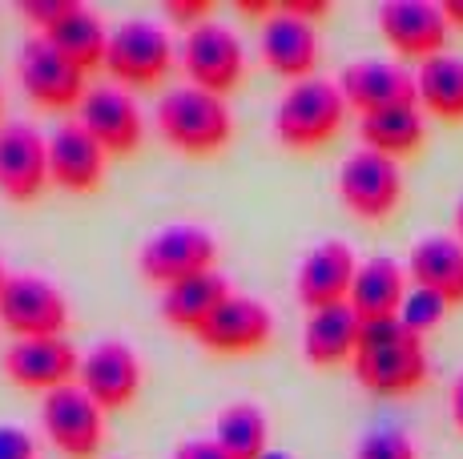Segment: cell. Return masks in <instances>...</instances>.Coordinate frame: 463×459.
<instances>
[{"label":"cell","mask_w":463,"mask_h":459,"mask_svg":"<svg viewBox=\"0 0 463 459\" xmlns=\"http://www.w3.org/2000/svg\"><path fill=\"white\" fill-rule=\"evenodd\" d=\"M351 370L363 391L379 395V399H407L427 387L431 359H427V342L420 334H411L399 319H379L363 323Z\"/></svg>","instance_id":"1"},{"label":"cell","mask_w":463,"mask_h":459,"mask_svg":"<svg viewBox=\"0 0 463 459\" xmlns=\"http://www.w3.org/2000/svg\"><path fill=\"white\" fill-rule=\"evenodd\" d=\"M154 126L169 149L185 157H210L222 154L234 137V113L226 97L206 93L198 85H177L157 97Z\"/></svg>","instance_id":"2"},{"label":"cell","mask_w":463,"mask_h":459,"mask_svg":"<svg viewBox=\"0 0 463 459\" xmlns=\"http://www.w3.org/2000/svg\"><path fill=\"white\" fill-rule=\"evenodd\" d=\"M346 97L338 89V81H326V77H307V81H295L282 101L274 105V137L287 149H298V154H310V149H323L338 137L346 121Z\"/></svg>","instance_id":"3"},{"label":"cell","mask_w":463,"mask_h":459,"mask_svg":"<svg viewBox=\"0 0 463 459\" xmlns=\"http://www.w3.org/2000/svg\"><path fill=\"white\" fill-rule=\"evenodd\" d=\"M177 61L174 37L162 21L149 16H129V21L113 24L109 52H105V69L118 85L126 89H154L169 77Z\"/></svg>","instance_id":"4"},{"label":"cell","mask_w":463,"mask_h":459,"mask_svg":"<svg viewBox=\"0 0 463 459\" xmlns=\"http://www.w3.org/2000/svg\"><path fill=\"white\" fill-rule=\"evenodd\" d=\"M137 270L157 290L210 275V270H218V238L198 222H169L165 230H157L141 242Z\"/></svg>","instance_id":"5"},{"label":"cell","mask_w":463,"mask_h":459,"mask_svg":"<svg viewBox=\"0 0 463 459\" xmlns=\"http://www.w3.org/2000/svg\"><path fill=\"white\" fill-rule=\"evenodd\" d=\"M85 69H77L52 41H44L41 33L21 41L16 49V81H21L24 97L37 109L49 113H77L89 93Z\"/></svg>","instance_id":"6"},{"label":"cell","mask_w":463,"mask_h":459,"mask_svg":"<svg viewBox=\"0 0 463 459\" xmlns=\"http://www.w3.org/2000/svg\"><path fill=\"white\" fill-rule=\"evenodd\" d=\"M69 298L52 278L13 270L0 290V326L13 339H57L69 326Z\"/></svg>","instance_id":"7"},{"label":"cell","mask_w":463,"mask_h":459,"mask_svg":"<svg viewBox=\"0 0 463 459\" xmlns=\"http://www.w3.org/2000/svg\"><path fill=\"white\" fill-rule=\"evenodd\" d=\"M338 201L363 222H387L403 206V170L375 149H351L338 165Z\"/></svg>","instance_id":"8"},{"label":"cell","mask_w":463,"mask_h":459,"mask_svg":"<svg viewBox=\"0 0 463 459\" xmlns=\"http://www.w3.org/2000/svg\"><path fill=\"white\" fill-rule=\"evenodd\" d=\"M182 69H185V85H198V89L218 93V97L234 93L238 85H242V73H246L242 37L213 16V21L185 33Z\"/></svg>","instance_id":"9"},{"label":"cell","mask_w":463,"mask_h":459,"mask_svg":"<svg viewBox=\"0 0 463 459\" xmlns=\"http://www.w3.org/2000/svg\"><path fill=\"white\" fill-rule=\"evenodd\" d=\"M41 427L65 459H93L105 447V411L77 383L41 395Z\"/></svg>","instance_id":"10"},{"label":"cell","mask_w":463,"mask_h":459,"mask_svg":"<svg viewBox=\"0 0 463 459\" xmlns=\"http://www.w3.org/2000/svg\"><path fill=\"white\" fill-rule=\"evenodd\" d=\"M375 24L391 49L403 61H431L439 52H448L451 21L443 13V5L435 0H383Z\"/></svg>","instance_id":"11"},{"label":"cell","mask_w":463,"mask_h":459,"mask_svg":"<svg viewBox=\"0 0 463 459\" xmlns=\"http://www.w3.org/2000/svg\"><path fill=\"white\" fill-rule=\"evenodd\" d=\"M141 383H146V367H141V355L129 347V342L101 339L97 347H89L81 355L77 387H81L105 415L126 411L141 395Z\"/></svg>","instance_id":"12"},{"label":"cell","mask_w":463,"mask_h":459,"mask_svg":"<svg viewBox=\"0 0 463 459\" xmlns=\"http://www.w3.org/2000/svg\"><path fill=\"white\" fill-rule=\"evenodd\" d=\"M198 347L210 351V355L222 359H246L258 355V351L270 347L274 339V314L262 298L254 295H230L226 303L213 311V319L202 326L198 334Z\"/></svg>","instance_id":"13"},{"label":"cell","mask_w":463,"mask_h":459,"mask_svg":"<svg viewBox=\"0 0 463 459\" xmlns=\"http://www.w3.org/2000/svg\"><path fill=\"white\" fill-rule=\"evenodd\" d=\"M77 121L101 141V149L109 157H129L141 149L146 141V117H141V105L133 101V93L118 81H101L89 85Z\"/></svg>","instance_id":"14"},{"label":"cell","mask_w":463,"mask_h":459,"mask_svg":"<svg viewBox=\"0 0 463 459\" xmlns=\"http://www.w3.org/2000/svg\"><path fill=\"white\" fill-rule=\"evenodd\" d=\"M49 185V137L33 121H5L0 126V193L16 206H29Z\"/></svg>","instance_id":"15"},{"label":"cell","mask_w":463,"mask_h":459,"mask_svg":"<svg viewBox=\"0 0 463 459\" xmlns=\"http://www.w3.org/2000/svg\"><path fill=\"white\" fill-rule=\"evenodd\" d=\"M5 375L21 391H61L73 387L81 375V351L57 334V339H13L5 351Z\"/></svg>","instance_id":"16"},{"label":"cell","mask_w":463,"mask_h":459,"mask_svg":"<svg viewBox=\"0 0 463 459\" xmlns=\"http://www.w3.org/2000/svg\"><path fill=\"white\" fill-rule=\"evenodd\" d=\"M258 52H262L266 69L287 77L290 85L318 77V57H323V41H318L315 21H302L290 8L274 5V13L258 24Z\"/></svg>","instance_id":"17"},{"label":"cell","mask_w":463,"mask_h":459,"mask_svg":"<svg viewBox=\"0 0 463 459\" xmlns=\"http://www.w3.org/2000/svg\"><path fill=\"white\" fill-rule=\"evenodd\" d=\"M338 89H343L346 105L359 117L383 109H403V105H420V85L415 73L399 61H383V57H359L338 73Z\"/></svg>","instance_id":"18"},{"label":"cell","mask_w":463,"mask_h":459,"mask_svg":"<svg viewBox=\"0 0 463 459\" xmlns=\"http://www.w3.org/2000/svg\"><path fill=\"white\" fill-rule=\"evenodd\" d=\"M105 170H109V154L77 117L61 121L49 134V178L57 190L77 193V198L97 193L105 182Z\"/></svg>","instance_id":"19"},{"label":"cell","mask_w":463,"mask_h":459,"mask_svg":"<svg viewBox=\"0 0 463 459\" xmlns=\"http://www.w3.org/2000/svg\"><path fill=\"white\" fill-rule=\"evenodd\" d=\"M354 275H359V258L346 242L338 238H326V242L310 246L302 254L298 270H295V295L298 303L310 311H323V306H338L351 303V286Z\"/></svg>","instance_id":"20"},{"label":"cell","mask_w":463,"mask_h":459,"mask_svg":"<svg viewBox=\"0 0 463 459\" xmlns=\"http://www.w3.org/2000/svg\"><path fill=\"white\" fill-rule=\"evenodd\" d=\"M363 339V319L351 311V303L310 311L302 323V359L310 367H343L354 363V351Z\"/></svg>","instance_id":"21"},{"label":"cell","mask_w":463,"mask_h":459,"mask_svg":"<svg viewBox=\"0 0 463 459\" xmlns=\"http://www.w3.org/2000/svg\"><path fill=\"white\" fill-rule=\"evenodd\" d=\"M407 278L411 286L439 295L448 306H463V242L451 234L420 238L407 254Z\"/></svg>","instance_id":"22"},{"label":"cell","mask_w":463,"mask_h":459,"mask_svg":"<svg viewBox=\"0 0 463 459\" xmlns=\"http://www.w3.org/2000/svg\"><path fill=\"white\" fill-rule=\"evenodd\" d=\"M230 295H234L230 278L218 275V270H210V275L165 286L162 295H157V311H162L165 326H174V331H182V334H198Z\"/></svg>","instance_id":"23"},{"label":"cell","mask_w":463,"mask_h":459,"mask_svg":"<svg viewBox=\"0 0 463 459\" xmlns=\"http://www.w3.org/2000/svg\"><path fill=\"white\" fill-rule=\"evenodd\" d=\"M407 290H411L407 267H399L387 254H375V258L359 262V275H354V286H351V311L363 323L399 319Z\"/></svg>","instance_id":"24"},{"label":"cell","mask_w":463,"mask_h":459,"mask_svg":"<svg viewBox=\"0 0 463 459\" xmlns=\"http://www.w3.org/2000/svg\"><path fill=\"white\" fill-rule=\"evenodd\" d=\"M109 24L101 21V13H93L89 5L77 0L49 33H41L44 41H52L77 69L93 73V69H105V52H109Z\"/></svg>","instance_id":"25"},{"label":"cell","mask_w":463,"mask_h":459,"mask_svg":"<svg viewBox=\"0 0 463 459\" xmlns=\"http://www.w3.org/2000/svg\"><path fill=\"white\" fill-rule=\"evenodd\" d=\"M359 141L363 149H375L383 157H403L420 154L427 141V117L420 105H403V109H383L359 117Z\"/></svg>","instance_id":"26"},{"label":"cell","mask_w":463,"mask_h":459,"mask_svg":"<svg viewBox=\"0 0 463 459\" xmlns=\"http://www.w3.org/2000/svg\"><path fill=\"white\" fill-rule=\"evenodd\" d=\"M415 85H420L423 113H431L435 121H448V126H459L463 121V57L439 52V57L423 61L415 69Z\"/></svg>","instance_id":"27"},{"label":"cell","mask_w":463,"mask_h":459,"mask_svg":"<svg viewBox=\"0 0 463 459\" xmlns=\"http://www.w3.org/2000/svg\"><path fill=\"white\" fill-rule=\"evenodd\" d=\"M213 439L234 459H262L270 452V419L258 403H226L213 419Z\"/></svg>","instance_id":"28"},{"label":"cell","mask_w":463,"mask_h":459,"mask_svg":"<svg viewBox=\"0 0 463 459\" xmlns=\"http://www.w3.org/2000/svg\"><path fill=\"white\" fill-rule=\"evenodd\" d=\"M448 311H451V306L443 303L439 295H431V290L411 286V290H407V298H403V311H399V323H403L411 334H420V339H427V334H431L435 326L443 323V314H448Z\"/></svg>","instance_id":"29"},{"label":"cell","mask_w":463,"mask_h":459,"mask_svg":"<svg viewBox=\"0 0 463 459\" xmlns=\"http://www.w3.org/2000/svg\"><path fill=\"white\" fill-rule=\"evenodd\" d=\"M354 459H420L411 436L399 427H375L354 444Z\"/></svg>","instance_id":"30"},{"label":"cell","mask_w":463,"mask_h":459,"mask_svg":"<svg viewBox=\"0 0 463 459\" xmlns=\"http://www.w3.org/2000/svg\"><path fill=\"white\" fill-rule=\"evenodd\" d=\"M162 13H165V21L182 24L185 33L198 29V24H206V21H213V5H210V0H165Z\"/></svg>","instance_id":"31"},{"label":"cell","mask_w":463,"mask_h":459,"mask_svg":"<svg viewBox=\"0 0 463 459\" xmlns=\"http://www.w3.org/2000/svg\"><path fill=\"white\" fill-rule=\"evenodd\" d=\"M0 459H37V439L24 427L0 423Z\"/></svg>","instance_id":"32"},{"label":"cell","mask_w":463,"mask_h":459,"mask_svg":"<svg viewBox=\"0 0 463 459\" xmlns=\"http://www.w3.org/2000/svg\"><path fill=\"white\" fill-rule=\"evenodd\" d=\"M174 459H234V455H230L213 436H202V439H185V444H177Z\"/></svg>","instance_id":"33"},{"label":"cell","mask_w":463,"mask_h":459,"mask_svg":"<svg viewBox=\"0 0 463 459\" xmlns=\"http://www.w3.org/2000/svg\"><path fill=\"white\" fill-rule=\"evenodd\" d=\"M282 8H290V13L302 16V21H318V16L331 13L326 0H282Z\"/></svg>","instance_id":"34"},{"label":"cell","mask_w":463,"mask_h":459,"mask_svg":"<svg viewBox=\"0 0 463 459\" xmlns=\"http://www.w3.org/2000/svg\"><path fill=\"white\" fill-rule=\"evenodd\" d=\"M448 407H451V423H456L459 436H463V370L456 375V383H451V399H448Z\"/></svg>","instance_id":"35"},{"label":"cell","mask_w":463,"mask_h":459,"mask_svg":"<svg viewBox=\"0 0 463 459\" xmlns=\"http://www.w3.org/2000/svg\"><path fill=\"white\" fill-rule=\"evenodd\" d=\"M443 13H448L451 29H463V0H443Z\"/></svg>","instance_id":"36"},{"label":"cell","mask_w":463,"mask_h":459,"mask_svg":"<svg viewBox=\"0 0 463 459\" xmlns=\"http://www.w3.org/2000/svg\"><path fill=\"white\" fill-rule=\"evenodd\" d=\"M456 238L463 242V198H459V206H456Z\"/></svg>","instance_id":"37"},{"label":"cell","mask_w":463,"mask_h":459,"mask_svg":"<svg viewBox=\"0 0 463 459\" xmlns=\"http://www.w3.org/2000/svg\"><path fill=\"white\" fill-rule=\"evenodd\" d=\"M8 275H13V270H5V262H0V290H5V282H8Z\"/></svg>","instance_id":"38"},{"label":"cell","mask_w":463,"mask_h":459,"mask_svg":"<svg viewBox=\"0 0 463 459\" xmlns=\"http://www.w3.org/2000/svg\"><path fill=\"white\" fill-rule=\"evenodd\" d=\"M262 459H290V455H287V452H266Z\"/></svg>","instance_id":"39"},{"label":"cell","mask_w":463,"mask_h":459,"mask_svg":"<svg viewBox=\"0 0 463 459\" xmlns=\"http://www.w3.org/2000/svg\"><path fill=\"white\" fill-rule=\"evenodd\" d=\"M0 113H5V89H0Z\"/></svg>","instance_id":"40"}]
</instances>
